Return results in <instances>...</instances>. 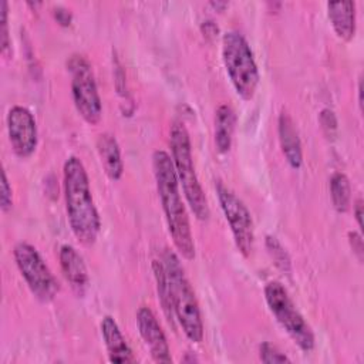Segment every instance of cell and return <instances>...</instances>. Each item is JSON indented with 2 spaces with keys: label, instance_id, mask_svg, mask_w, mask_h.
I'll use <instances>...</instances> for the list:
<instances>
[{
  "label": "cell",
  "instance_id": "1",
  "mask_svg": "<svg viewBox=\"0 0 364 364\" xmlns=\"http://www.w3.org/2000/svg\"><path fill=\"white\" fill-rule=\"evenodd\" d=\"M152 169L156 191L165 213L168 230L179 255L186 260L195 257V243L191 230L186 208L182 202L179 181L173 168L171 155L166 151L156 149L152 154Z\"/></svg>",
  "mask_w": 364,
  "mask_h": 364
},
{
  "label": "cell",
  "instance_id": "2",
  "mask_svg": "<svg viewBox=\"0 0 364 364\" xmlns=\"http://www.w3.org/2000/svg\"><path fill=\"white\" fill-rule=\"evenodd\" d=\"M63 189L67 218L74 236L85 246L94 245L101 229V219L91 195L85 166L77 156H70L64 162Z\"/></svg>",
  "mask_w": 364,
  "mask_h": 364
},
{
  "label": "cell",
  "instance_id": "3",
  "mask_svg": "<svg viewBox=\"0 0 364 364\" xmlns=\"http://www.w3.org/2000/svg\"><path fill=\"white\" fill-rule=\"evenodd\" d=\"M161 260L165 266L172 294V304L175 318L178 320L183 334L192 343L203 340V321L195 291L185 274L179 257L175 252L165 249Z\"/></svg>",
  "mask_w": 364,
  "mask_h": 364
},
{
  "label": "cell",
  "instance_id": "4",
  "mask_svg": "<svg viewBox=\"0 0 364 364\" xmlns=\"http://www.w3.org/2000/svg\"><path fill=\"white\" fill-rule=\"evenodd\" d=\"M169 145L176 178L179 181V185L182 186L188 205L193 215L196 216V219L206 220L210 212L205 192L200 186V182L195 171L189 132L182 121H175L172 124Z\"/></svg>",
  "mask_w": 364,
  "mask_h": 364
},
{
  "label": "cell",
  "instance_id": "5",
  "mask_svg": "<svg viewBox=\"0 0 364 364\" xmlns=\"http://www.w3.org/2000/svg\"><path fill=\"white\" fill-rule=\"evenodd\" d=\"M222 60L236 94L245 101L252 100L260 77L253 51L242 33L229 30L223 34Z\"/></svg>",
  "mask_w": 364,
  "mask_h": 364
},
{
  "label": "cell",
  "instance_id": "6",
  "mask_svg": "<svg viewBox=\"0 0 364 364\" xmlns=\"http://www.w3.org/2000/svg\"><path fill=\"white\" fill-rule=\"evenodd\" d=\"M264 300L277 323L286 330L294 344L301 351L310 353L316 344L314 333L280 282L272 280L264 286Z\"/></svg>",
  "mask_w": 364,
  "mask_h": 364
},
{
  "label": "cell",
  "instance_id": "7",
  "mask_svg": "<svg viewBox=\"0 0 364 364\" xmlns=\"http://www.w3.org/2000/svg\"><path fill=\"white\" fill-rule=\"evenodd\" d=\"M67 68L71 74V94L75 109L85 122L98 124L102 102L90 61L81 54H73L67 61Z\"/></svg>",
  "mask_w": 364,
  "mask_h": 364
},
{
  "label": "cell",
  "instance_id": "8",
  "mask_svg": "<svg viewBox=\"0 0 364 364\" xmlns=\"http://www.w3.org/2000/svg\"><path fill=\"white\" fill-rule=\"evenodd\" d=\"M13 256L34 297L43 303L51 301L57 296L60 284L37 249L27 242H18L13 249Z\"/></svg>",
  "mask_w": 364,
  "mask_h": 364
},
{
  "label": "cell",
  "instance_id": "9",
  "mask_svg": "<svg viewBox=\"0 0 364 364\" xmlns=\"http://www.w3.org/2000/svg\"><path fill=\"white\" fill-rule=\"evenodd\" d=\"M215 188L219 205L232 230L235 245L245 257H249L255 245V228L252 215L243 200L237 198V195L226 185H223L222 182H216Z\"/></svg>",
  "mask_w": 364,
  "mask_h": 364
},
{
  "label": "cell",
  "instance_id": "10",
  "mask_svg": "<svg viewBox=\"0 0 364 364\" xmlns=\"http://www.w3.org/2000/svg\"><path fill=\"white\" fill-rule=\"evenodd\" d=\"M6 121L14 154L20 158L30 156L37 146V125L33 114L21 105H14L9 109Z\"/></svg>",
  "mask_w": 364,
  "mask_h": 364
},
{
  "label": "cell",
  "instance_id": "11",
  "mask_svg": "<svg viewBox=\"0 0 364 364\" xmlns=\"http://www.w3.org/2000/svg\"><path fill=\"white\" fill-rule=\"evenodd\" d=\"M136 326L145 346L149 350L152 360L156 363H172L171 348L161 324L158 323V318L149 307L141 306L138 309Z\"/></svg>",
  "mask_w": 364,
  "mask_h": 364
},
{
  "label": "cell",
  "instance_id": "12",
  "mask_svg": "<svg viewBox=\"0 0 364 364\" xmlns=\"http://www.w3.org/2000/svg\"><path fill=\"white\" fill-rule=\"evenodd\" d=\"M60 266L64 279L70 284L71 290L78 296L82 297L88 289L90 277L87 272V266L84 259L77 252L75 247L71 245H63L58 252Z\"/></svg>",
  "mask_w": 364,
  "mask_h": 364
},
{
  "label": "cell",
  "instance_id": "13",
  "mask_svg": "<svg viewBox=\"0 0 364 364\" xmlns=\"http://www.w3.org/2000/svg\"><path fill=\"white\" fill-rule=\"evenodd\" d=\"M101 336L111 363H134L135 357L125 337L122 336L112 316H104L101 320Z\"/></svg>",
  "mask_w": 364,
  "mask_h": 364
},
{
  "label": "cell",
  "instance_id": "14",
  "mask_svg": "<svg viewBox=\"0 0 364 364\" xmlns=\"http://www.w3.org/2000/svg\"><path fill=\"white\" fill-rule=\"evenodd\" d=\"M277 134L282 152L287 161V164L293 169H299L303 164V151L301 142L299 138V132L294 127V122L287 111H282L277 119Z\"/></svg>",
  "mask_w": 364,
  "mask_h": 364
},
{
  "label": "cell",
  "instance_id": "15",
  "mask_svg": "<svg viewBox=\"0 0 364 364\" xmlns=\"http://www.w3.org/2000/svg\"><path fill=\"white\" fill-rule=\"evenodd\" d=\"M327 14L338 38L350 41L355 33V3L348 1H328Z\"/></svg>",
  "mask_w": 364,
  "mask_h": 364
},
{
  "label": "cell",
  "instance_id": "16",
  "mask_svg": "<svg viewBox=\"0 0 364 364\" xmlns=\"http://www.w3.org/2000/svg\"><path fill=\"white\" fill-rule=\"evenodd\" d=\"M97 152L101 159V165L109 179L118 181L124 173V162L121 158V149L115 136L109 132L100 134L97 138Z\"/></svg>",
  "mask_w": 364,
  "mask_h": 364
},
{
  "label": "cell",
  "instance_id": "17",
  "mask_svg": "<svg viewBox=\"0 0 364 364\" xmlns=\"http://www.w3.org/2000/svg\"><path fill=\"white\" fill-rule=\"evenodd\" d=\"M236 115L230 105L222 104L215 115V144L219 152H228L232 146Z\"/></svg>",
  "mask_w": 364,
  "mask_h": 364
},
{
  "label": "cell",
  "instance_id": "18",
  "mask_svg": "<svg viewBox=\"0 0 364 364\" xmlns=\"http://www.w3.org/2000/svg\"><path fill=\"white\" fill-rule=\"evenodd\" d=\"M152 270H154V277L156 283V291H158V299L161 301L164 314L168 320L169 324L175 326V313H173V304H172V294H171V284L169 279L165 270V266L161 259H154L152 262Z\"/></svg>",
  "mask_w": 364,
  "mask_h": 364
},
{
  "label": "cell",
  "instance_id": "19",
  "mask_svg": "<svg viewBox=\"0 0 364 364\" xmlns=\"http://www.w3.org/2000/svg\"><path fill=\"white\" fill-rule=\"evenodd\" d=\"M330 195L333 206L337 212L344 213L350 208L351 186L348 178L343 172H336L330 178Z\"/></svg>",
  "mask_w": 364,
  "mask_h": 364
},
{
  "label": "cell",
  "instance_id": "20",
  "mask_svg": "<svg viewBox=\"0 0 364 364\" xmlns=\"http://www.w3.org/2000/svg\"><path fill=\"white\" fill-rule=\"evenodd\" d=\"M264 245H266L267 253L270 255L276 267L284 273H289L290 272V257H289V253L286 252V249L283 247V245L277 240V237L270 236V235L266 236Z\"/></svg>",
  "mask_w": 364,
  "mask_h": 364
},
{
  "label": "cell",
  "instance_id": "21",
  "mask_svg": "<svg viewBox=\"0 0 364 364\" xmlns=\"http://www.w3.org/2000/svg\"><path fill=\"white\" fill-rule=\"evenodd\" d=\"M259 358L262 363H287L290 358L282 353L276 346L264 341L259 346Z\"/></svg>",
  "mask_w": 364,
  "mask_h": 364
},
{
  "label": "cell",
  "instance_id": "22",
  "mask_svg": "<svg viewBox=\"0 0 364 364\" xmlns=\"http://www.w3.org/2000/svg\"><path fill=\"white\" fill-rule=\"evenodd\" d=\"M318 122L327 138H333L337 132V117L333 109L323 108L318 114Z\"/></svg>",
  "mask_w": 364,
  "mask_h": 364
},
{
  "label": "cell",
  "instance_id": "23",
  "mask_svg": "<svg viewBox=\"0 0 364 364\" xmlns=\"http://www.w3.org/2000/svg\"><path fill=\"white\" fill-rule=\"evenodd\" d=\"M1 11V53L6 55L10 50V38H9V6L7 1L3 0L0 3Z\"/></svg>",
  "mask_w": 364,
  "mask_h": 364
},
{
  "label": "cell",
  "instance_id": "24",
  "mask_svg": "<svg viewBox=\"0 0 364 364\" xmlns=\"http://www.w3.org/2000/svg\"><path fill=\"white\" fill-rule=\"evenodd\" d=\"M0 206L3 212H9L13 206V192H11V186L9 183L7 175L3 171L1 172V195H0Z\"/></svg>",
  "mask_w": 364,
  "mask_h": 364
},
{
  "label": "cell",
  "instance_id": "25",
  "mask_svg": "<svg viewBox=\"0 0 364 364\" xmlns=\"http://www.w3.org/2000/svg\"><path fill=\"white\" fill-rule=\"evenodd\" d=\"M348 242L350 246L353 249V252L355 253L357 259L360 262H363V255H364V245H363V237L360 233L357 232H348Z\"/></svg>",
  "mask_w": 364,
  "mask_h": 364
},
{
  "label": "cell",
  "instance_id": "26",
  "mask_svg": "<svg viewBox=\"0 0 364 364\" xmlns=\"http://www.w3.org/2000/svg\"><path fill=\"white\" fill-rule=\"evenodd\" d=\"M54 17H55V20H57L61 26H70V23H71V13H70V10H67V9H64V7L57 6V7L54 9Z\"/></svg>",
  "mask_w": 364,
  "mask_h": 364
},
{
  "label": "cell",
  "instance_id": "27",
  "mask_svg": "<svg viewBox=\"0 0 364 364\" xmlns=\"http://www.w3.org/2000/svg\"><path fill=\"white\" fill-rule=\"evenodd\" d=\"M354 218L360 230H363V199L361 198L355 199L354 202Z\"/></svg>",
  "mask_w": 364,
  "mask_h": 364
},
{
  "label": "cell",
  "instance_id": "28",
  "mask_svg": "<svg viewBox=\"0 0 364 364\" xmlns=\"http://www.w3.org/2000/svg\"><path fill=\"white\" fill-rule=\"evenodd\" d=\"M357 92H358V105H360V109H363V80H361V77L358 78Z\"/></svg>",
  "mask_w": 364,
  "mask_h": 364
},
{
  "label": "cell",
  "instance_id": "29",
  "mask_svg": "<svg viewBox=\"0 0 364 364\" xmlns=\"http://www.w3.org/2000/svg\"><path fill=\"white\" fill-rule=\"evenodd\" d=\"M210 6L216 10H223L228 6V3L226 1H210Z\"/></svg>",
  "mask_w": 364,
  "mask_h": 364
}]
</instances>
